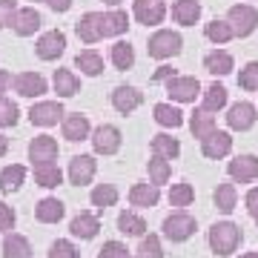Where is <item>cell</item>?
<instances>
[{
	"label": "cell",
	"instance_id": "obj_1",
	"mask_svg": "<svg viewBox=\"0 0 258 258\" xmlns=\"http://www.w3.org/2000/svg\"><path fill=\"white\" fill-rule=\"evenodd\" d=\"M207 241H210V249L215 252V255H232L235 249L241 247V241H244V232H241L238 224L232 221H218L210 227V235H207Z\"/></svg>",
	"mask_w": 258,
	"mask_h": 258
},
{
	"label": "cell",
	"instance_id": "obj_2",
	"mask_svg": "<svg viewBox=\"0 0 258 258\" xmlns=\"http://www.w3.org/2000/svg\"><path fill=\"white\" fill-rule=\"evenodd\" d=\"M181 46H184V40H181V35L178 32H172V29H161V32H155V35L149 37V57H155V60H166V57H175L178 52H181Z\"/></svg>",
	"mask_w": 258,
	"mask_h": 258
},
{
	"label": "cell",
	"instance_id": "obj_3",
	"mask_svg": "<svg viewBox=\"0 0 258 258\" xmlns=\"http://www.w3.org/2000/svg\"><path fill=\"white\" fill-rule=\"evenodd\" d=\"M192 232H195V218L189 212L178 210V212H172V215L164 218V235L172 241V244H181V241L192 238Z\"/></svg>",
	"mask_w": 258,
	"mask_h": 258
},
{
	"label": "cell",
	"instance_id": "obj_4",
	"mask_svg": "<svg viewBox=\"0 0 258 258\" xmlns=\"http://www.w3.org/2000/svg\"><path fill=\"white\" fill-rule=\"evenodd\" d=\"M166 95L178 103H192L201 95V83H198V78H189V75H175L166 81Z\"/></svg>",
	"mask_w": 258,
	"mask_h": 258
},
{
	"label": "cell",
	"instance_id": "obj_5",
	"mask_svg": "<svg viewBox=\"0 0 258 258\" xmlns=\"http://www.w3.org/2000/svg\"><path fill=\"white\" fill-rule=\"evenodd\" d=\"M92 149L98 152V155H115L120 149V144H123V138H120V129L112 126V123H101V126L92 132Z\"/></svg>",
	"mask_w": 258,
	"mask_h": 258
},
{
	"label": "cell",
	"instance_id": "obj_6",
	"mask_svg": "<svg viewBox=\"0 0 258 258\" xmlns=\"http://www.w3.org/2000/svg\"><path fill=\"white\" fill-rule=\"evenodd\" d=\"M57 155H60V147H57V141L52 135H37L29 144V161H32V166L55 164Z\"/></svg>",
	"mask_w": 258,
	"mask_h": 258
},
{
	"label": "cell",
	"instance_id": "obj_7",
	"mask_svg": "<svg viewBox=\"0 0 258 258\" xmlns=\"http://www.w3.org/2000/svg\"><path fill=\"white\" fill-rule=\"evenodd\" d=\"M63 103L60 101H37L32 103V109H29V120L35 123V126H55L57 120H63Z\"/></svg>",
	"mask_w": 258,
	"mask_h": 258
},
{
	"label": "cell",
	"instance_id": "obj_8",
	"mask_svg": "<svg viewBox=\"0 0 258 258\" xmlns=\"http://www.w3.org/2000/svg\"><path fill=\"white\" fill-rule=\"evenodd\" d=\"M95 172H98V161H95V155H75L72 161H69V169H66L69 184H75V186L92 184Z\"/></svg>",
	"mask_w": 258,
	"mask_h": 258
},
{
	"label": "cell",
	"instance_id": "obj_9",
	"mask_svg": "<svg viewBox=\"0 0 258 258\" xmlns=\"http://www.w3.org/2000/svg\"><path fill=\"white\" fill-rule=\"evenodd\" d=\"M227 20H230L235 37H249L258 26V12L252 9V6H232Z\"/></svg>",
	"mask_w": 258,
	"mask_h": 258
},
{
	"label": "cell",
	"instance_id": "obj_10",
	"mask_svg": "<svg viewBox=\"0 0 258 258\" xmlns=\"http://www.w3.org/2000/svg\"><path fill=\"white\" fill-rule=\"evenodd\" d=\"M35 52H37L40 60H57V57L66 52V35L60 32V29H52V32H46V35H40Z\"/></svg>",
	"mask_w": 258,
	"mask_h": 258
},
{
	"label": "cell",
	"instance_id": "obj_11",
	"mask_svg": "<svg viewBox=\"0 0 258 258\" xmlns=\"http://www.w3.org/2000/svg\"><path fill=\"white\" fill-rule=\"evenodd\" d=\"M227 172L238 184H252L258 178V155H235L227 166Z\"/></svg>",
	"mask_w": 258,
	"mask_h": 258
},
{
	"label": "cell",
	"instance_id": "obj_12",
	"mask_svg": "<svg viewBox=\"0 0 258 258\" xmlns=\"http://www.w3.org/2000/svg\"><path fill=\"white\" fill-rule=\"evenodd\" d=\"M60 126H63V138H66V141H72V144L92 138V123H89V118H86V115H81V112L63 115Z\"/></svg>",
	"mask_w": 258,
	"mask_h": 258
},
{
	"label": "cell",
	"instance_id": "obj_13",
	"mask_svg": "<svg viewBox=\"0 0 258 258\" xmlns=\"http://www.w3.org/2000/svg\"><path fill=\"white\" fill-rule=\"evenodd\" d=\"M69 232H72V238L92 241L101 232V218L95 212H78L72 221H69Z\"/></svg>",
	"mask_w": 258,
	"mask_h": 258
},
{
	"label": "cell",
	"instance_id": "obj_14",
	"mask_svg": "<svg viewBox=\"0 0 258 258\" xmlns=\"http://www.w3.org/2000/svg\"><path fill=\"white\" fill-rule=\"evenodd\" d=\"M255 106L249 101H238V103H232L230 112H227V126L235 129V132H247L252 123H255Z\"/></svg>",
	"mask_w": 258,
	"mask_h": 258
},
{
	"label": "cell",
	"instance_id": "obj_15",
	"mask_svg": "<svg viewBox=\"0 0 258 258\" xmlns=\"http://www.w3.org/2000/svg\"><path fill=\"white\" fill-rule=\"evenodd\" d=\"M132 12H135L138 23H144V26H158L166 18V6L161 0H135Z\"/></svg>",
	"mask_w": 258,
	"mask_h": 258
},
{
	"label": "cell",
	"instance_id": "obj_16",
	"mask_svg": "<svg viewBox=\"0 0 258 258\" xmlns=\"http://www.w3.org/2000/svg\"><path fill=\"white\" fill-rule=\"evenodd\" d=\"M201 152H204V158H210V161H218V158L230 155V152H232V138H230V132H221V129H215L210 138H204V141H201Z\"/></svg>",
	"mask_w": 258,
	"mask_h": 258
},
{
	"label": "cell",
	"instance_id": "obj_17",
	"mask_svg": "<svg viewBox=\"0 0 258 258\" xmlns=\"http://www.w3.org/2000/svg\"><path fill=\"white\" fill-rule=\"evenodd\" d=\"M144 103V92H138L135 86H115L112 92V106L120 112V115H132Z\"/></svg>",
	"mask_w": 258,
	"mask_h": 258
},
{
	"label": "cell",
	"instance_id": "obj_18",
	"mask_svg": "<svg viewBox=\"0 0 258 258\" xmlns=\"http://www.w3.org/2000/svg\"><path fill=\"white\" fill-rule=\"evenodd\" d=\"M15 92L23 95V98H40L46 92V78L37 72H20L15 78Z\"/></svg>",
	"mask_w": 258,
	"mask_h": 258
},
{
	"label": "cell",
	"instance_id": "obj_19",
	"mask_svg": "<svg viewBox=\"0 0 258 258\" xmlns=\"http://www.w3.org/2000/svg\"><path fill=\"white\" fill-rule=\"evenodd\" d=\"M63 215H66V207L60 198H40L35 204V218L40 224H57L63 221Z\"/></svg>",
	"mask_w": 258,
	"mask_h": 258
},
{
	"label": "cell",
	"instance_id": "obj_20",
	"mask_svg": "<svg viewBox=\"0 0 258 258\" xmlns=\"http://www.w3.org/2000/svg\"><path fill=\"white\" fill-rule=\"evenodd\" d=\"M75 32L81 37L83 43H98L103 37L101 32V12H86L78 23H75Z\"/></svg>",
	"mask_w": 258,
	"mask_h": 258
},
{
	"label": "cell",
	"instance_id": "obj_21",
	"mask_svg": "<svg viewBox=\"0 0 258 258\" xmlns=\"http://www.w3.org/2000/svg\"><path fill=\"white\" fill-rule=\"evenodd\" d=\"M118 232L126 235V238H144V235H147V221L141 218L138 212L123 210L118 215Z\"/></svg>",
	"mask_w": 258,
	"mask_h": 258
},
{
	"label": "cell",
	"instance_id": "obj_22",
	"mask_svg": "<svg viewBox=\"0 0 258 258\" xmlns=\"http://www.w3.org/2000/svg\"><path fill=\"white\" fill-rule=\"evenodd\" d=\"M26 181V166L23 164H9L0 169V192L9 195V192H18L20 186Z\"/></svg>",
	"mask_w": 258,
	"mask_h": 258
},
{
	"label": "cell",
	"instance_id": "obj_23",
	"mask_svg": "<svg viewBox=\"0 0 258 258\" xmlns=\"http://www.w3.org/2000/svg\"><path fill=\"white\" fill-rule=\"evenodd\" d=\"M40 23H43V18H40L37 9H18V15L12 20V29H15L20 37H29L40 29Z\"/></svg>",
	"mask_w": 258,
	"mask_h": 258
},
{
	"label": "cell",
	"instance_id": "obj_24",
	"mask_svg": "<svg viewBox=\"0 0 258 258\" xmlns=\"http://www.w3.org/2000/svg\"><path fill=\"white\" fill-rule=\"evenodd\" d=\"M158 201H161V186H155L152 181L149 184H132V189H129L132 207H155Z\"/></svg>",
	"mask_w": 258,
	"mask_h": 258
},
{
	"label": "cell",
	"instance_id": "obj_25",
	"mask_svg": "<svg viewBox=\"0 0 258 258\" xmlns=\"http://www.w3.org/2000/svg\"><path fill=\"white\" fill-rule=\"evenodd\" d=\"M3 258H32V244L20 232H6L3 235Z\"/></svg>",
	"mask_w": 258,
	"mask_h": 258
},
{
	"label": "cell",
	"instance_id": "obj_26",
	"mask_svg": "<svg viewBox=\"0 0 258 258\" xmlns=\"http://www.w3.org/2000/svg\"><path fill=\"white\" fill-rule=\"evenodd\" d=\"M126 29H129L126 12L112 9V12H106V15H101V32H103V37H118V35H123Z\"/></svg>",
	"mask_w": 258,
	"mask_h": 258
},
{
	"label": "cell",
	"instance_id": "obj_27",
	"mask_svg": "<svg viewBox=\"0 0 258 258\" xmlns=\"http://www.w3.org/2000/svg\"><path fill=\"white\" fill-rule=\"evenodd\" d=\"M52 83H55L57 98H72V95L81 92V81H78V75H75L72 69H55Z\"/></svg>",
	"mask_w": 258,
	"mask_h": 258
},
{
	"label": "cell",
	"instance_id": "obj_28",
	"mask_svg": "<svg viewBox=\"0 0 258 258\" xmlns=\"http://www.w3.org/2000/svg\"><path fill=\"white\" fill-rule=\"evenodd\" d=\"M172 18L181 26H195V20L201 18V3L198 0H175L172 3Z\"/></svg>",
	"mask_w": 258,
	"mask_h": 258
},
{
	"label": "cell",
	"instance_id": "obj_29",
	"mask_svg": "<svg viewBox=\"0 0 258 258\" xmlns=\"http://www.w3.org/2000/svg\"><path fill=\"white\" fill-rule=\"evenodd\" d=\"M118 198H120V195H118V186H115V184H98L92 192H89V201H92V207L98 212L115 207V204H118Z\"/></svg>",
	"mask_w": 258,
	"mask_h": 258
},
{
	"label": "cell",
	"instance_id": "obj_30",
	"mask_svg": "<svg viewBox=\"0 0 258 258\" xmlns=\"http://www.w3.org/2000/svg\"><path fill=\"white\" fill-rule=\"evenodd\" d=\"M189 129H192V135L198 141L210 138L212 132H215V115L207 112V109H195L192 118H189Z\"/></svg>",
	"mask_w": 258,
	"mask_h": 258
},
{
	"label": "cell",
	"instance_id": "obj_31",
	"mask_svg": "<svg viewBox=\"0 0 258 258\" xmlns=\"http://www.w3.org/2000/svg\"><path fill=\"white\" fill-rule=\"evenodd\" d=\"M35 184L43 186V189H55V186L63 184V172L57 164H40L35 166Z\"/></svg>",
	"mask_w": 258,
	"mask_h": 258
},
{
	"label": "cell",
	"instance_id": "obj_32",
	"mask_svg": "<svg viewBox=\"0 0 258 258\" xmlns=\"http://www.w3.org/2000/svg\"><path fill=\"white\" fill-rule=\"evenodd\" d=\"M152 115H155V120L166 129H178L184 123V112L178 109V106H172V103H155Z\"/></svg>",
	"mask_w": 258,
	"mask_h": 258
},
{
	"label": "cell",
	"instance_id": "obj_33",
	"mask_svg": "<svg viewBox=\"0 0 258 258\" xmlns=\"http://www.w3.org/2000/svg\"><path fill=\"white\" fill-rule=\"evenodd\" d=\"M75 66H78L83 75L98 78V75L103 72V57L98 55L95 49H83V52H78V57H75Z\"/></svg>",
	"mask_w": 258,
	"mask_h": 258
},
{
	"label": "cell",
	"instance_id": "obj_34",
	"mask_svg": "<svg viewBox=\"0 0 258 258\" xmlns=\"http://www.w3.org/2000/svg\"><path fill=\"white\" fill-rule=\"evenodd\" d=\"M147 172H149V181L155 186H164V184H169V178H172V166H169L166 158L152 155V161H147Z\"/></svg>",
	"mask_w": 258,
	"mask_h": 258
},
{
	"label": "cell",
	"instance_id": "obj_35",
	"mask_svg": "<svg viewBox=\"0 0 258 258\" xmlns=\"http://www.w3.org/2000/svg\"><path fill=\"white\" fill-rule=\"evenodd\" d=\"M152 155H161V158H166V161H175V158L181 155V144H178V138L161 132V135L152 138Z\"/></svg>",
	"mask_w": 258,
	"mask_h": 258
},
{
	"label": "cell",
	"instance_id": "obj_36",
	"mask_svg": "<svg viewBox=\"0 0 258 258\" xmlns=\"http://www.w3.org/2000/svg\"><path fill=\"white\" fill-rule=\"evenodd\" d=\"M212 201H215V207H218L224 215H230V212L238 207V192H235V184H218V189L212 192Z\"/></svg>",
	"mask_w": 258,
	"mask_h": 258
},
{
	"label": "cell",
	"instance_id": "obj_37",
	"mask_svg": "<svg viewBox=\"0 0 258 258\" xmlns=\"http://www.w3.org/2000/svg\"><path fill=\"white\" fill-rule=\"evenodd\" d=\"M204 69L210 75H230L232 72V55L227 52H210L204 57Z\"/></svg>",
	"mask_w": 258,
	"mask_h": 258
},
{
	"label": "cell",
	"instance_id": "obj_38",
	"mask_svg": "<svg viewBox=\"0 0 258 258\" xmlns=\"http://www.w3.org/2000/svg\"><path fill=\"white\" fill-rule=\"evenodd\" d=\"M109 57H112V63H115V69L126 72V69H132V63H135V49L129 46V43H123V40H118V43L112 46Z\"/></svg>",
	"mask_w": 258,
	"mask_h": 258
},
{
	"label": "cell",
	"instance_id": "obj_39",
	"mask_svg": "<svg viewBox=\"0 0 258 258\" xmlns=\"http://www.w3.org/2000/svg\"><path fill=\"white\" fill-rule=\"evenodd\" d=\"M227 106V89H224L221 83H210L207 86V92H204V106L201 109L207 112H218Z\"/></svg>",
	"mask_w": 258,
	"mask_h": 258
},
{
	"label": "cell",
	"instance_id": "obj_40",
	"mask_svg": "<svg viewBox=\"0 0 258 258\" xmlns=\"http://www.w3.org/2000/svg\"><path fill=\"white\" fill-rule=\"evenodd\" d=\"M195 201V189L192 184H172V189H169V204L172 207H178V210H184V207H189V204Z\"/></svg>",
	"mask_w": 258,
	"mask_h": 258
},
{
	"label": "cell",
	"instance_id": "obj_41",
	"mask_svg": "<svg viewBox=\"0 0 258 258\" xmlns=\"http://www.w3.org/2000/svg\"><path fill=\"white\" fill-rule=\"evenodd\" d=\"M207 37H210L212 43H227V40H232L235 37V32H232L230 20H212V23H207Z\"/></svg>",
	"mask_w": 258,
	"mask_h": 258
},
{
	"label": "cell",
	"instance_id": "obj_42",
	"mask_svg": "<svg viewBox=\"0 0 258 258\" xmlns=\"http://www.w3.org/2000/svg\"><path fill=\"white\" fill-rule=\"evenodd\" d=\"M20 120V109H18V103L12 101V98H0V129H6V126H15Z\"/></svg>",
	"mask_w": 258,
	"mask_h": 258
},
{
	"label": "cell",
	"instance_id": "obj_43",
	"mask_svg": "<svg viewBox=\"0 0 258 258\" xmlns=\"http://www.w3.org/2000/svg\"><path fill=\"white\" fill-rule=\"evenodd\" d=\"M138 255L141 258H164V247H161V238H158L155 232H149V235L141 238Z\"/></svg>",
	"mask_w": 258,
	"mask_h": 258
},
{
	"label": "cell",
	"instance_id": "obj_44",
	"mask_svg": "<svg viewBox=\"0 0 258 258\" xmlns=\"http://www.w3.org/2000/svg\"><path fill=\"white\" fill-rule=\"evenodd\" d=\"M46 258H78V247L69 238H57V241H52Z\"/></svg>",
	"mask_w": 258,
	"mask_h": 258
},
{
	"label": "cell",
	"instance_id": "obj_45",
	"mask_svg": "<svg viewBox=\"0 0 258 258\" xmlns=\"http://www.w3.org/2000/svg\"><path fill=\"white\" fill-rule=\"evenodd\" d=\"M238 86L247 89V92H258V60H252V63H247L244 69H241Z\"/></svg>",
	"mask_w": 258,
	"mask_h": 258
},
{
	"label": "cell",
	"instance_id": "obj_46",
	"mask_svg": "<svg viewBox=\"0 0 258 258\" xmlns=\"http://www.w3.org/2000/svg\"><path fill=\"white\" fill-rule=\"evenodd\" d=\"M98 258H129V249L123 241H103V247L98 249Z\"/></svg>",
	"mask_w": 258,
	"mask_h": 258
},
{
	"label": "cell",
	"instance_id": "obj_47",
	"mask_svg": "<svg viewBox=\"0 0 258 258\" xmlns=\"http://www.w3.org/2000/svg\"><path fill=\"white\" fill-rule=\"evenodd\" d=\"M15 224H18V212L12 210L9 204L0 201V235L12 232V230H15Z\"/></svg>",
	"mask_w": 258,
	"mask_h": 258
},
{
	"label": "cell",
	"instance_id": "obj_48",
	"mask_svg": "<svg viewBox=\"0 0 258 258\" xmlns=\"http://www.w3.org/2000/svg\"><path fill=\"white\" fill-rule=\"evenodd\" d=\"M15 15H18V3L15 0H0V29L12 26Z\"/></svg>",
	"mask_w": 258,
	"mask_h": 258
},
{
	"label": "cell",
	"instance_id": "obj_49",
	"mask_svg": "<svg viewBox=\"0 0 258 258\" xmlns=\"http://www.w3.org/2000/svg\"><path fill=\"white\" fill-rule=\"evenodd\" d=\"M244 204H247V212L255 218V224H258V186H252V189L244 195Z\"/></svg>",
	"mask_w": 258,
	"mask_h": 258
},
{
	"label": "cell",
	"instance_id": "obj_50",
	"mask_svg": "<svg viewBox=\"0 0 258 258\" xmlns=\"http://www.w3.org/2000/svg\"><path fill=\"white\" fill-rule=\"evenodd\" d=\"M12 83H15V78H12L9 72H6V69H0V98H3V95L9 92V86Z\"/></svg>",
	"mask_w": 258,
	"mask_h": 258
},
{
	"label": "cell",
	"instance_id": "obj_51",
	"mask_svg": "<svg viewBox=\"0 0 258 258\" xmlns=\"http://www.w3.org/2000/svg\"><path fill=\"white\" fill-rule=\"evenodd\" d=\"M49 6L55 12H69L72 9V0H49Z\"/></svg>",
	"mask_w": 258,
	"mask_h": 258
},
{
	"label": "cell",
	"instance_id": "obj_52",
	"mask_svg": "<svg viewBox=\"0 0 258 258\" xmlns=\"http://www.w3.org/2000/svg\"><path fill=\"white\" fill-rule=\"evenodd\" d=\"M169 78H175V75H172V69H169V66H161V69H158V72H155V81H169Z\"/></svg>",
	"mask_w": 258,
	"mask_h": 258
},
{
	"label": "cell",
	"instance_id": "obj_53",
	"mask_svg": "<svg viewBox=\"0 0 258 258\" xmlns=\"http://www.w3.org/2000/svg\"><path fill=\"white\" fill-rule=\"evenodd\" d=\"M6 152H9V138L0 132V158H6Z\"/></svg>",
	"mask_w": 258,
	"mask_h": 258
},
{
	"label": "cell",
	"instance_id": "obj_54",
	"mask_svg": "<svg viewBox=\"0 0 258 258\" xmlns=\"http://www.w3.org/2000/svg\"><path fill=\"white\" fill-rule=\"evenodd\" d=\"M103 3H106V6H120L123 0H103Z\"/></svg>",
	"mask_w": 258,
	"mask_h": 258
},
{
	"label": "cell",
	"instance_id": "obj_55",
	"mask_svg": "<svg viewBox=\"0 0 258 258\" xmlns=\"http://www.w3.org/2000/svg\"><path fill=\"white\" fill-rule=\"evenodd\" d=\"M238 258H258V252H241Z\"/></svg>",
	"mask_w": 258,
	"mask_h": 258
},
{
	"label": "cell",
	"instance_id": "obj_56",
	"mask_svg": "<svg viewBox=\"0 0 258 258\" xmlns=\"http://www.w3.org/2000/svg\"><path fill=\"white\" fill-rule=\"evenodd\" d=\"M129 258H141V255H129Z\"/></svg>",
	"mask_w": 258,
	"mask_h": 258
},
{
	"label": "cell",
	"instance_id": "obj_57",
	"mask_svg": "<svg viewBox=\"0 0 258 258\" xmlns=\"http://www.w3.org/2000/svg\"><path fill=\"white\" fill-rule=\"evenodd\" d=\"M35 3H37V0H35ZM46 3H49V0H46Z\"/></svg>",
	"mask_w": 258,
	"mask_h": 258
}]
</instances>
